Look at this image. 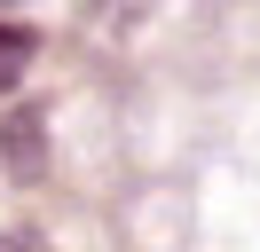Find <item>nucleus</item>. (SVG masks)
I'll return each instance as SVG.
<instances>
[{
  "instance_id": "f257e3e1",
  "label": "nucleus",
  "mask_w": 260,
  "mask_h": 252,
  "mask_svg": "<svg viewBox=\"0 0 260 252\" xmlns=\"http://www.w3.org/2000/svg\"><path fill=\"white\" fill-rule=\"evenodd\" d=\"M32 32H24V24H0V94H8V87H16V79H24V63H32Z\"/></svg>"
},
{
  "instance_id": "f03ea898",
  "label": "nucleus",
  "mask_w": 260,
  "mask_h": 252,
  "mask_svg": "<svg viewBox=\"0 0 260 252\" xmlns=\"http://www.w3.org/2000/svg\"><path fill=\"white\" fill-rule=\"evenodd\" d=\"M0 252H40V244H32V236H0Z\"/></svg>"
}]
</instances>
